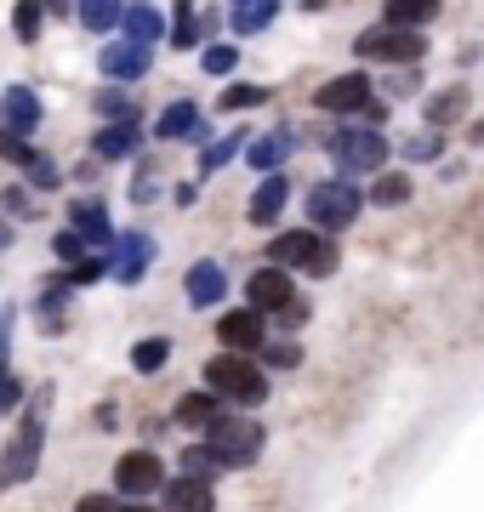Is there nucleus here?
Wrapping results in <instances>:
<instances>
[{"label":"nucleus","mask_w":484,"mask_h":512,"mask_svg":"<svg viewBox=\"0 0 484 512\" xmlns=\"http://www.w3.org/2000/svg\"><path fill=\"white\" fill-rule=\"evenodd\" d=\"M240 148H245V137H240V131H234V137H223V143H211V148L200 154V177H211V171H223V165L234 160V154H240Z\"/></svg>","instance_id":"72a5a7b5"},{"label":"nucleus","mask_w":484,"mask_h":512,"mask_svg":"<svg viewBox=\"0 0 484 512\" xmlns=\"http://www.w3.org/2000/svg\"><path fill=\"white\" fill-rule=\"evenodd\" d=\"M183 291H188V308H211V302L228 296V274L217 268V262H194L188 279H183Z\"/></svg>","instance_id":"dca6fc26"},{"label":"nucleus","mask_w":484,"mask_h":512,"mask_svg":"<svg viewBox=\"0 0 484 512\" xmlns=\"http://www.w3.org/2000/svg\"><path fill=\"white\" fill-rule=\"evenodd\" d=\"M268 103V86H228L223 97H217V109L223 114H240V109H262Z\"/></svg>","instance_id":"2f4dec72"},{"label":"nucleus","mask_w":484,"mask_h":512,"mask_svg":"<svg viewBox=\"0 0 484 512\" xmlns=\"http://www.w3.org/2000/svg\"><path fill=\"white\" fill-rule=\"evenodd\" d=\"M120 512H149V507H120Z\"/></svg>","instance_id":"09e8293b"},{"label":"nucleus","mask_w":484,"mask_h":512,"mask_svg":"<svg viewBox=\"0 0 484 512\" xmlns=\"http://www.w3.org/2000/svg\"><path fill=\"white\" fill-rule=\"evenodd\" d=\"M114 484H120V495H154V490H166V467H160V456L154 450H131V456L114 461Z\"/></svg>","instance_id":"9d476101"},{"label":"nucleus","mask_w":484,"mask_h":512,"mask_svg":"<svg viewBox=\"0 0 484 512\" xmlns=\"http://www.w3.org/2000/svg\"><path fill=\"white\" fill-rule=\"evenodd\" d=\"M371 200L376 205H405L410 200V177H405V171H382L376 188H371Z\"/></svg>","instance_id":"473e14b6"},{"label":"nucleus","mask_w":484,"mask_h":512,"mask_svg":"<svg viewBox=\"0 0 484 512\" xmlns=\"http://www.w3.org/2000/svg\"><path fill=\"white\" fill-rule=\"evenodd\" d=\"M0 154H6V160H23V154H29V143H23V137H12V131H0Z\"/></svg>","instance_id":"c03bdc74"},{"label":"nucleus","mask_w":484,"mask_h":512,"mask_svg":"<svg viewBox=\"0 0 484 512\" xmlns=\"http://www.w3.org/2000/svg\"><path fill=\"white\" fill-rule=\"evenodd\" d=\"M40 23H46V0H18V12H12V29H18L23 46H35V40H40Z\"/></svg>","instance_id":"7c9ffc66"},{"label":"nucleus","mask_w":484,"mask_h":512,"mask_svg":"<svg viewBox=\"0 0 484 512\" xmlns=\"http://www.w3.org/2000/svg\"><path fill=\"white\" fill-rule=\"evenodd\" d=\"M103 274H109V262L86 256V262H75V268H69V285H92V279H103Z\"/></svg>","instance_id":"4c0bfd02"},{"label":"nucleus","mask_w":484,"mask_h":512,"mask_svg":"<svg viewBox=\"0 0 484 512\" xmlns=\"http://www.w3.org/2000/svg\"><path fill=\"white\" fill-rule=\"evenodd\" d=\"M331 154L342 165V177L348 171H382L388 165V137L371 126H348V131H331Z\"/></svg>","instance_id":"39448f33"},{"label":"nucleus","mask_w":484,"mask_h":512,"mask_svg":"<svg viewBox=\"0 0 484 512\" xmlns=\"http://www.w3.org/2000/svg\"><path fill=\"white\" fill-rule=\"evenodd\" d=\"M200 63H205V74H228L234 63H240V57H234V46H205Z\"/></svg>","instance_id":"c9c22d12"},{"label":"nucleus","mask_w":484,"mask_h":512,"mask_svg":"<svg viewBox=\"0 0 484 512\" xmlns=\"http://www.w3.org/2000/svg\"><path fill=\"white\" fill-rule=\"evenodd\" d=\"M52 251L63 256L69 268H75V262H86V239H80V234H57V245H52Z\"/></svg>","instance_id":"58836bf2"},{"label":"nucleus","mask_w":484,"mask_h":512,"mask_svg":"<svg viewBox=\"0 0 484 512\" xmlns=\"http://www.w3.org/2000/svg\"><path fill=\"white\" fill-rule=\"evenodd\" d=\"M433 18H439V0H388L382 6V23L388 29H422Z\"/></svg>","instance_id":"b1692460"},{"label":"nucleus","mask_w":484,"mask_h":512,"mask_svg":"<svg viewBox=\"0 0 484 512\" xmlns=\"http://www.w3.org/2000/svg\"><path fill=\"white\" fill-rule=\"evenodd\" d=\"M97 160H131L137 154V120H114V126L97 131Z\"/></svg>","instance_id":"5701e85b"},{"label":"nucleus","mask_w":484,"mask_h":512,"mask_svg":"<svg viewBox=\"0 0 484 512\" xmlns=\"http://www.w3.org/2000/svg\"><path fill=\"white\" fill-rule=\"evenodd\" d=\"M40 444H46V421H40V410L18 427V439L6 444V456H0V484H29L40 467Z\"/></svg>","instance_id":"0eeeda50"},{"label":"nucleus","mask_w":484,"mask_h":512,"mask_svg":"<svg viewBox=\"0 0 484 512\" xmlns=\"http://www.w3.org/2000/svg\"><path fill=\"white\" fill-rule=\"evenodd\" d=\"M149 262H154V239L149 234H120V239H114L109 274L120 279V285H137V279L149 274Z\"/></svg>","instance_id":"4468645a"},{"label":"nucleus","mask_w":484,"mask_h":512,"mask_svg":"<svg viewBox=\"0 0 484 512\" xmlns=\"http://www.w3.org/2000/svg\"><path fill=\"white\" fill-rule=\"evenodd\" d=\"M268 268H302V274H336V245L325 234H314V228H291V234H274V245H268Z\"/></svg>","instance_id":"f257e3e1"},{"label":"nucleus","mask_w":484,"mask_h":512,"mask_svg":"<svg viewBox=\"0 0 484 512\" xmlns=\"http://www.w3.org/2000/svg\"><path fill=\"white\" fill-rule=\"evenodd\" d=\"M359 57H382V63H422V57H428V35H422V29H388V23H382V29H365V35H359Z\"/></svg>","instance_id":"423d86ee"},{"label":"nucleus","mask_w":484,"mask_h":512,"mask_svg":"<svg viewBox=\"0 0 484 512\" xmlns=\"http://www.w3.org/2000/svg\"><path fill=\"white\" fill-rule=\"evenodd\" d=\"M75 512H120V501H114V495H86Z\"/></svg>","instance_id":"37998d69"},{"label":"nucleus","mask_w":484,"mask_h":512,"mask_svg":"<svg viewBox=\"0 0 484 512\" xmlns=\"http://www.w3.org/2000/svg\"><path fill=\"white\" fill-rule=\"evenodd\" d=\"M120 29H126V40H137V46H154V40L166 35V18L154 12V6H126V18H120Z\"/></svg>","instance_id":"393cba45"},{"label":"nucleus","mask_w":484,"mask_h":512,"mask_svg":"<svg viewBox=\"0 0 484 512\" xmlns=\"http://www.w3.org/2000/svg\"><path fill=\"white\" fill-rule=\"evenodd\" d=\"M365 103H371V74H336V80H325L314 92V109L319 114H365Z\"/></svg>","instance_id":"1a4fd4ad"},{"label":"nucleus","mask_w":484,"mask_h":512,"mask_svg":"<svg viewBox=\"0 0 484 512\" xmlns=\"http://www.w3.org/2000/svg\"><path fill=\"white\" fill-rule=\"evenodd\" d=\"M97 109H103V114H120V120H137V109H131V103L114 92V86H109V92H97Z\"/></svg>","instance_id":"ea45409f"},{"label":"nucleus","mask_w":484,"mask_h":512,"mask_svg":"<svg viewBox=\"0 0 484 512\" xmlns=\"http://www.w3.org/2000/svg\"><path fill=\"white\" fill-rule=\"evenodd\" d=\"M177 421H183V427H205V433H211V421H223L217 393H188V399L177 404Z\"/></svg>","instance_id":"cd10ccee"},{"label":"nucleus","mask_w":484,"mask_h":512,"mask_svg":"<svg viewBox=\"0 0 484 512\" xmlns=\"http://www.w3.org/2000/svg\"><path fill=\"white\" fill-rule=\"evenodd\" d=\"M245 296H251V308L268 319V313H285L291 302H297V285H291V274H285V268H257V274H251V285H245Z\"/></svg>","instance_id":"f8f14e48"},{"label":"nucleus","mask_w":484,"mask_h":512,"mask_svg":"<svg viewBox=\"0 0 484 512\" xmlns=\"http://www.w3.org/2000/svg\"><path fill=\"white\" fill-rule=\"evenodd\" d=\"M302 319H308V302H291V308L280 313V325H302Z\"/></svg>","instance_id":"49530a36"},{"label":"nucleus","mask_w":484,"mask_h":512,"mask_svg":"<svg viewBox=\"0 0 484 512\" xmlns=\"http://www.w3.org/2000/svg\"><path fill=\"white\" fill-rule=\"evenodd\" d=\"M205 35H217V12H194V0H177V12H171V46H200Z\"/></svg>","instance_id":"6ab92c4d"},{"label":"nucleus","mask_w":484,"mask_h":512,"mask_svg":"<svg viewBox=\"0 0 484 512\" xmlns=\"http://www.w3.org/2000/svg\"><path fill=\"white\" fill-rule=\"evenodd\" d=\"M0 211H12V217H35V211H29V194H23V188H6V194H0Z\"/></svg>","instance_id":"a19ab883"},{"label":"nucleus","mask_w":484,"mask_h":512,"mask_svg":"<svg viewBox=\"0 0 484 512\" xmlns=\"http://www.w3.org/2000/svg\"><path fill=\"white\" fill-rule=\"evenodd\" d=\"M166 359H171V336H143V342L131 348V365L143 370V376H154Z\"/></svg>","instance_id":"c85d7f7f"},{"label":"nucleus","mask_w":484,"mask_h":512,"mask_svg":"<svg viewBox=\"0 0 484 512\" xmlns=\"http://www.w3.org/2000/svg\"><path fill=\"white\" fill-rule=\"evenodd\" d=\"M97 69H103V80L109 86H126V80H143L149 74V46H137V40H109L103 46V57H97Z\"/></svg>","instance_id":"9b49d317"},{"label":"nucleus","mask_w":484,"mask_h":512,"mask_svg":"<svg viewBox=\"0 0 484 512\" xmlns=\"http://www.w3.org/2000/svg\"><path fill=\"white\" fill-rule=\"evenodd\" d=\"M154 137H160V143H183V137H200V103H188V97L166 103V114L154 120Z\"/></svg>","instance_id":"aec40b11"},{"label":"nucleus","mask_w":484,"mask_h":512,"mask_svg":"<svg viewBox=\"0 0 484 512\" xmlns=\"http://www.w3.org/2000/svg\"><path fill=\"white\" fill-rule=\"evenodd\" d=\"M359 211H365V200H359V188L348 183V177H331V183L308 188V222H314V234H336V228H348Z\"/></svg>","instance_id":"7ed1b4c3"},{"label":"nucleus","mask_w":484,"mask_h":512,"mask_svg":"<svg viewBox=\"0 0 484 512\" xmlns=\"http://www.w3.org/2000/svg\"><path fill=\"white\" fill-rule=\"evenodd\" d=\"M120 18H126V6H120V0H80V23H86L92 35L120 29Z\"/></svg>","instance_id":"bb28decb"},{"label":"nucleus","mask_w":484,"mask_h":512,"mask_svg":"<svg viewBox=\"0 0 484 512\" xmlns=\"http://www.w3.org/2000/svg\"><path fill=\"white\" fill-rule=\"evenodd\" d=\"M388 92H393V97H405V92H416V74H399V80H393V74H388Z\"/></svg>","instance_id":"a18cd8bd"},{"label":"nucleus","mask_w":484,"mask_h":512,"mask_svg":"<svg viewBox=\"0 0 484 512\" xmlns=\"http://www.w3.org/2000/svg\"><path fill=\"white\" fill-rule=\"evenodd\" d=\"M280 12V0H234V35H262Z\"/></svg>","instance_id":"a878e982"},{"label":"nucleus","mask_w":484,"mask_h":512,"mask_svg":"<svg viewBox=\"0 0 484 512\" xmlns=\"http://www.w3.org/2000/svg\"><path fill=\"white\" fill-rule=\"evenodd\" d=\"M205 450H211V461L217 467H251V461L262 456V427L257 421H211V433H205Z\"/></svg>","instance_id":"20e7f679"},{"label":"nucleus","mask_w":484,"mask_h":512,"mask_svg":"<svg viewBox=\"0 0 484 512\" xmlns=\"http://www.w3.org/2000/svg\"><path fill=\"white\" fill-rule=\"evenodd\" d=\"M18 399H23V382L12 376V370H0V410H12Z\"/></svg>","instance_id":"79ce46f5"},{"label":"nucleus","mask_w":484,"mask_h":512,"mask_svg":"<svg viewBox=\"0 0 484 512\" xmlns=\"http://www.w3.org/2000/svg\"><path fill=\"white\" fill-rule=\"evenodd\" d=\"M217 507V490L211 478H166V512H211Z\"/></svg>","instance_id":"2eb2a0df"},{"label":"nucleus","mask_w":484,"mask_h":512,"mask_svg":"<svg viewBox=\"0 0 484 512\" xmlns=\"http://www.w3.org/2000/svg\"><path fill=\"white\" fill-rule=\"evenodd\" d=\"M285 200H291V183L274 171V177H262V183H257V194H251V211H245V217L257 222V228H274V222H280V211H285Z\"/></svg>","instance_id":"f3484780"},{"label":"nucleus","mask_w":484,"mask_h":512,"mask_svg":"<svg viewBox=\"0 0 484 512\" xmlns=\"http://www.w3.org/2000/svg\"><path fill=\"white\" fill-rule=\"evenodd\" d=\"M23 177H29V183H35V188H57V183H63V171H57V160H52V154H40V148H29V154H23Z\"/></svg>","instance_id":"c756f323"},{"label":"nucleus","mask_w":484,"mask_h":512,"mask_svg":"<svg viewBox=\"0 0 484 512\" xmlns=\"http://www.w3.org/2000/svg\"><path fill=\"white\" fill-rule=\"evenodd\" d=\"M445 148V131H428V137H410L405 143V160H433Z\"/></svg>","instance_id":"f704fd0d"},{"label":"nucleus","mask_w":484,"mask_h":512,"mask_svg":"<svg viewBox=\"0 0 484 512\" xmlns=\"http://www.w3.org/2000/svg\"><path fill=\"white\" fill-rule=\"evenodd\" d=\"M467 103H473L467 86H445L439 97H428V114H422V120H428V131H445V126H456V120L467 114Z\"/></svg>","instance_id":"4be33fe9"},{"label":"nucleus","mask_w":484,"mask_h":512,"mask_svg":"<svg viewBox=\"0 0 484 512\" xmlns=\"http://www.w3.org/2000/svg\"><path fill=\"white\" fill-rule=\"evenodd\" d=\"M467 137H473V143L484 148V120H473V126H467Z\"/></svg>","instance_id":"de8ad7c7"},{"label":"nucleus","mask_w":484,"mask_h":512,"mask_svg":"<svg viewBox=\"0 0 484 512\" xmlns=\"http://www.w3.org/2000/svg\"><path fill=\"white\" fill-rule=\"evenodd\" d=\"M291 131H268V137H257V143H245V160H251V171H262V177H274L285 165V154H291Z\"/></svg>","instance_id":"412c9836"},{"label":"nucleus","mask_w":484,"mask_h":512,"mask_svg":"<svg viewBox=\"0 0 484 512\" xmlns=\"http://www.w3.org/2000/svg\"><path fill=\"white\" fill-rule=\"evenodd\" d=\"M217 336H223V348L228 353H262L268 348V319H262L257 308H228L223 319H217Z\"/></svg>","instance_id":"6e6552de"},{"label":"nucleus","mask_w":484,"mask_h":512,"mask_svg":"<svg viewBox=\"0 0 484 512\" xmlns=\"http://www.w3.org/2000/svg\"><path fill=\"white\" fill-rule=\"evenodd\" d=\"M40 97L29 92V86H6V97H0V131H12V137H35L40 131Z\"/></svg>","instance_id":"ddd939ff"},{"label":"nucleus","mask_w":484,"mask_h":512,"mask_svg":"<svg viewBox=\"0 0 484 512\" xmlns=\"http://www.w3.org/2000/svg\"><path fill=\"white\" fill-rule=\"evenodd\" d=\"M257 359H268V365H280V370H285V365H297V359H302V348H297V342H268Z\"/></svg>","instance_id":"e433bc0d"},{"label":"nucleus","mask_w":484,"mask_h":512,"mask_svg":"<svg viewBox=\"0 0 484 512\" xmlns=\"http://www.w3.org/2000/svg\"><path fill=\"white\" fill-rule=\"evenodd\" d=\"M69 234H80L86 245H114L109 205H103V200H80L75 211H69Z\"/></svg>","instance_id":"a211bd4d"},{"label":"nucleus","mask_w":484,"mask_h":512,"mask_svg":"<svg viewBox=\"0 0 484 512\" xmlns=\"http://www.w3.org/2000/svg\"><path fill=\"white\" fill-rule=\"evenodd\" d=\"M205 387H211L217 399H234V404L268 399V376H262V365L245 359V353H217V359H205Z\"/></svg>","instance_id":"f03ea898"}]
</instances>
